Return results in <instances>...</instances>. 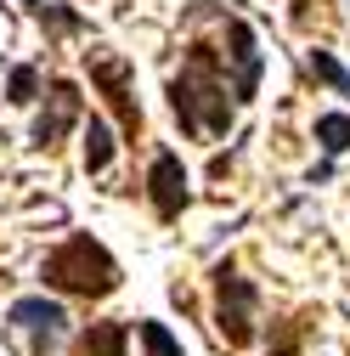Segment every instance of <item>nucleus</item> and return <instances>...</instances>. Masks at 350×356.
<instances>
[{
	"label": "nucleus",
	"mask_w": 350,
	"mask_h": 356,
	"mask_svg": "<svg viewBox=\"0 0 350 356\" xmlns=\"http://www.w3.org/2000/svg\"><path fill=\"white\" fill-rule=\"evenodd\" d=\"M169 108L181 119L187 136H226L232 119H238V97L221 74V51L215 46H187L181 57V74L169 79Z\"/></svg>",
	"instance_id": "obj_1"
},
{
	"label": "nucleus",
	"mask_w": 350,
	"mask_h": 356,
	"mask_svg": "<svg viewBox=\"0 0 350 356\" xmlns=\"http://www.w3.org/2000/svg\"><path fill=\"white\" fill-rule=\"evenodd\" d=\"M40 277H46V289H62V294H79V300H108L119 289V260L91 232H74L40 260Z\"/></svg>",
	"instance_id": "obj_2"
},
{
	"label": "nucleus",
	"mask_w": 350,
	"mask_h": 356,
	"mask_svg": "<svg viewBox=\"0 0 350 356\" xmlns=\"http://www.w3.org/2000/svg\"><path fill=\"white\" fill-rule=\"evenodd\" d=\"M254 317H260V289L238 272L232 260L215 266V328L232 350L254 345Z\"/></svg>",
	"instance_id": "obj_3"
},
{
	"label": "nucleus",
	"mask_w": 350,
	"mask_h": 356,
	"mask_svg": "<svg viewBox=\"0 0 350 356\" xmlns=\"http://www.w3.org/2000/svg\"><path fill=\"white\" fill-rule=\"evenodd\" d=\"M85 74H91V85L108 97V108H113V119L124 130V142H136L142 136V108H136V97H130V85H136L130 57H119L108 46H91V51H85Z\"/></svg>",
	"instance_id": "obj_4"
},
{
	"label": "nucleus",
	"mask_w": 350,
	"mask_h": 356,
	"mask_svg": "<svg viewBox=\"0 0 350 356\" xmlns=\"http://www.w3.org/2000/svg\"><path fill=\"white\" fill-rule=\"evenodd\" d=\"M6 323H12V334L23 339V356H46V350L62 345V334H68V311H62V300L23 294V300L6 311Z\"/></svg>",
	"instance_id": "obj_5"
},
{
	"label": "nucleus",
	"mask_w": 350,
	"mask_h": 356,
	"mask_svg": "<svg viewBox=\"0 0 350 356\" xmlns=\"http://www.w3.org/2000/svg\"><path fill=\"white\" fill-rule=\"evenodd\" d=\"M221 63H232V97L238 102H254L260 91V74H266V57H260V40L243 17H226V51Z\"/></svg>",
	"instance_id": "obj_6"
},
{
	"label": "nucleus",
	"mask_w": 350,
	"mask_h": 356,
	"mask_svg": "<svg viewBox=\"0 0 350 356\" xmlns=\"http://www.w3.org/2000/svg\"><path fill=\"white\" fill-rule=\"evenodd\" d=\"M147 198H153V215H158V220H175V215L192 204V193H187V170H181V159H175L169 147H158V153H153V170H147Z\"/></svg>",
	"instance_id": "obj_7"
},
{
	"label": "nucleus",
	"mask_w": 350,
	"mask_h": 356,
	"mask_svg": "<svg viewBox=\"0 0 350 356\" xmlns=\"http://www.w3.org/2000/svg\"><path fill=\"white\" fill-rule=\"evenodd\" d=\"M46 91H51V97H46V113L34 119V136H28L34 147H57L68 130L79 124V85H74V79H51Z\"/></svg>",
	"instance_id": "obj_8"
},
{
	"label": "nucleus",
	"mask_w": 350,
	"mask_h": 356,
	"mask_svg": "<svg viewBox=\"0 0 350 356\" xmlns=\"http://www.w3.org/2000/svg\"><path fill=\"white\" fill-rule=\"evenodd\" d=\"M130 345V323H91L74 339V356H124Z\"/></svg>",
	"instance_id": "obj_9"
},
{
	"label": "nucleus",
	"mask_w": 350,
	"mask_h": 356,
	"mask_svg": "<svg viewBox=\"0 0 350 356\" xmlns=\"http://www.w3.org/2000/svg\"><path fill=\"white\" fill-rule=\"evenodd\" d=\"M113 130H108V119H97L91 113V124H85V170H91V175H102L108 164H113Z\"/></svg>",
	"instance_id": "obj_10"
},
{
	"label": "nucleus",
	"mask_w": 350,
	"mask_h": 356,
	"mask_svg": "<svg viewBox=\"0 0 350 356\" xmlns=\"http://www.w3.org/2000/svg\"><path fill=\"white\" fill-rule=\"evenodd\" d=\"M311 74H317L322 85H333V91H339V97L350 102V68H344V63H339L333 51H322V46H317V51H311Z\"/></svg>",
	"instance_id": "obj_11"
},
{
	"label": "nucleus",
	"mask_w": 350,
	"mask_h": 356,
	"mask_svg": "<svg viewBox=\"0 0 350 356\" xmlns=\"http://www.w3.org/2000/svg\"><path fill=\"white\" fill-rule=\"evenodd\" d=\"M40 85H46V79H40V68H28V63L12 68V79H6V102H12V108H28V102L40 97Z\"/></svg>",
	"instance_id": "obj_12"
},
{
	"label": "nucleus",
	"mask_w": 350,
	"mask_h": 356,
	"mask_svg": "<svg viewBox=\"0 0 350 356\" xmlns=\"http://www.w3.org/2000/svg\"><path fill=\"white\" fill-rule=\"evenodd\" d=\"M317 142H322L328 153H344V147H350V113H322V119H317Z\"/></svg>",
	"instance_id": "obj_13"
},
{
	"label": "nucleus",
	"mask_w": 350,
	"mask_h": 356,
	"mask_svg": "<svg viewBox=\"0 0 350 356\" xmlns=\"http://www.w3.org/2000/svg\"><path fill=\"white\" fill-rule=\"evenodd\" d=\"M136 334H142L147 356H181V345H175V334H169L164 323H136Z\"/></svg>",
	"instance_id": "obj_14"
}]
</instances>
